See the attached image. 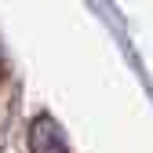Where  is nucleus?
I'll return each mask as SVG.
<instances>
[{
	"mask_svg": "<svg viewBox=\"0 0 153 153\" xmlns=\"http://www.w3.org/2000/svg\"><path fill=\"white\" fill-rule=\"evenodd\" d=\"M29 149L33 153H69V142L62 135V128L55 124L48 113H40L29 124Z\"/></svg>",
	"mask_w": 153,
	"mask_h": 153,
	"instance_id": "f257e3e1",
	"label": "nucleus"
}]
</instances>
